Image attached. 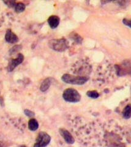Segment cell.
<instances>
[{
  "instance_id": "obj_4",
  "label": "cell",
  "mask_w": 131,
  "mask_h": 147,
  "mask_svg": "<svg viewBox=\"0 0 131 147\" xmlns=\"http://www.w3.org/2000/svg\"><path fill=\"white\" fill-rule=\"evenodd\" d=\"M62 98L66 102L75 103L80 100L81 96L76 90L73 88H67L63 92Z\"/></svg>"
},
{
  "instance_id": "obj_13",
  "label": "cell",
  "mask_w": 131,
  "mask_h": 147,
  "mask_svg": "<svg viewBox=\"0 0 131 147\" xmlns=\"http://www.w3.org/2000/svg\"><path fill=\"white\" fill-rule=\"evenodd\" d=\"M25 9V5L22 3H17L15 6V11L17 13L24 12Z\"/></svg>"
},
{
  "instance_id": "obj_5",
  "label": "cell",
  "mask_w": 131,
  "mask_h": 147,
  "mask_svg": "<svg viewBox=\"0 0 131 147\" xmlns=\"http://www.w3.org/2000/svg\"><path fill=\"white\" fill-rule=\"evenodd\" d=\"M51 141V137L46 132H40L33 147H46Z\"/></svg>"
},
{
  "instance_id": "obj_10",
  "label": "cell",
  "mask_w": 131,
  "mask_h": 147,
  "mask_svg": "<svg viewBox=\"0 0 131 147\" xmlns=\"http://www.w3.org/2000/svg\"><path fill=\"white\" fill-rule=\"evenodd\" d=\"M51 83H52V79L50 78H47V79H45L42 82L41 85L40 86V91L42 92L46 91L49 88V87L50 86Z\"/></svg>"
},
{
  "instance_id": "obj_2",
  "label": "cell",
  "mask_w": 131,
  "mask_h": 147,
  "mask_svg": "<svg viewBox=\"0 0 131 147\" xmlns=\"http://www.w3.org/2000/svg\"><path fill=\"white\" fill-rule=\"evenodd\" d=\"M61 80L68 84L82 85L85 84L89 80V77L77 76L69 74H66L62 76Z\"/></svg>"
},
{
  "instance_id": "obj_15",
  "label": "cell",
  "mask_w": 131,
  "mask_h": 147,
  "mask_svg": "<svg viewBox=\"0 0 131 147\" xmlns=\"http://www.w3.org/2000/svg\"><path fill=\"white\" fill-rule=\"evenodd\" d=\"M21 49V45H15L14 47H13L11 50H10V53L11 54H13L17 52H19V50H20Z\"/></svg>"
},
{
  "instance_id": "obj_14",
  "label": "cell",
  "mask_w": 131,
  "mask_h": 147,
  "mask_svg": "<svg viewBox=\"0 0 131 147\" xmlns=\"http://www.w3.org/2000/svg\"><path fill=\"white\" fill-rule=\"evenodd\" d=\"M87 95L89 98L93 99H96L99 97V94L96 91H89L87 93Z\"/></svg>"
},
{
  "instance_id": "obj_8",
  "label": "cell",
  "mask_w": 131,
  "mask_h": 147,
  "mask_svg": "<svg viewBox=\"0 0 131 147\" xmlns=\"http://www.w3.org/2000/svg\"><path fill=\"white\" fill-rule=\"evenodd\" d=\"M5 40L8 43L15 44L19 41V38L15 33H13L11 29H8L5 34Z\"/></svg>"
},
{
  "instance_id": "obj_17",
  "label": "cell",
  "mask_w": 131,
  "mask_h": 147,
  "mask_svg": "<svg viewBox=\"0 0 131 147\" xmlns=\"http://www.w3.org/2000/svg\"><path fill=\"white\" fill-rule=\"evenodd\" d=\"M4 3H5L9 7H15L16 4V2L15 1H4Z\"/></svg>"
},
{
  "instance_id": "obj_11",
  "label": "cell",
  "mask_w": 131,
  "mask_h": 147,
  "mask_svg": "<svg viewBox=\"0 0 131 147\" xmlns=\"http://www.w3.org/2000/svg\"><path fill=\"white\" fill-rule=\"evenodd\" d=\"M38 127L39 123L36 119L34 118L30 119V121H28V128L30 130L32 131H35L38 129Z\"/></svg>"
},
{
  "instance_id": "obj_9",
  "label": "cell",
  "mask_w": 131,
  "mask_h": 147,
  "mask_svg": "<svg viewBox=\"0 0 131 147\" xmlns=\"http://www.w3.org/2000/svg\"><path fill=\"white\" fill-rule=\"evenodd\" d=\"M48 23L51 28L55 29L58 27L60 24V18L56 16H52L48 18Z\"/></svg>"
},
{
  "instance_id": "obj_18",
  "label": "cell",
  "mask_w": 131,
  "mask_h": 147,
  "mask_svg": "<svg viewBox=\"0 0 131 147\" xmlns=\"http://www.w3.org/2000/svg\"><path fill=\"white\" fill-rule=\"evenodd\" d=\"M123 24H124L125 25L130 27V28H131V20H128V19H123Z\"/></svg>"
},
{
  "instance_id": "obj_7",
  "label": "cell",
  "mask_w": 131,
  "mask_h": 147,
  "mask_svg": "<svg viewBox=\"0 0 131 147\" xmlns=\"http://www.w3.org/2000/svg\"><path fill=\"white\" fill-rule=\"evenodd\" d=\"M60 134L64 139L65 142L68 144H73L75 142L74 137L72 136L71 133L64 128H61L59 130Z\"/></svg>"
},
{
  "instance_id": "obj_1",
  "label": "cell",
  "mask_w": 131,
  "mask_h": 147,
  "mask_svg": "<svg viewBox=\"0 0 131 147\" xmlns=\"http://www.w3.org/2000/svg\"><path fill=\"white\" fill-rule=\"evenodd\" d=\"M92 71V66L87 59H80L77 61L71 67L74 76L87 77Z\"/></svg>"
},
{
  "instance_id": "obj_16",
  "label": "cell",
  "mask_w": 131,
  "mask_h": 147,
  "mask_svg": "<svg viewBox=\"0 0 131 147\" xmlns=\"http://www.w3.org/2000/svg\"><path fill=\"white\" fill-rule=\"evenodd\" d=\"M24 113H25V114L26 115L27 117H30V118L33 117L35 115V114H34V113L33 112H32V111H31V110H30L28 109H25L24 110Z\"/></svg>"
},
{
  "instance_id": "obj_19",
  "label": "cell",
  "mask_w": 131,
  "mask_h": 147,
  "mask_svg": "<svg viewBox=\"0 0 131 147\" xmlns=\"http://www.w3.org/2000/svg\"><path fill=\"white\" fill-rule=\"evenodd\" d=\"M0 147H5V143L4 142H0Z\"/></svg>"
},
{
  "instance_id": "obj_12",
  "label": "cell",
  "mask_w": 131,
  "mask_h": 147,
  "mask_svg": "<svg viewBox=\"0 0 131 147\" xmlns=\"http://www.w3.org/2000/svg\"><path fill=\"white\" fill-rule=\"evenodd\" d=\"M123 115L126 119H129L131 117V105L130 104L124 108L123 112Z\"/></svg>"
},
{
  "instance_id": "obj_6",
  "label": "cell",
  "mask_w": 131,
  "mask_h": 147,
  "mask_svg": "<svg viewBox=\"0 0 131 147\" xmlns=\"http://www.w3.org/2000/svg\"><path fill=\"white\" fill-rule=\"evenodd\" d=\"M24 60V57L21 53L18 54V56L15 59H11L9 62L7 69L8 72H12L14 69L20 64Z\"/></svg>"
},
{
  "instance_id": "obj_20",
  "label": "cell",
  "mask_w": 131,
  "mask_h": 147,
  "mask_svg": "<svg viewBox=\"0 0 131 147\" xmlns=\"http://www.w3.org/2000/svg\"><path fill=\"white\" fill-rule=\"evenodd\" d=\"M20 147H27L26 145H21Z\"/></svg>"
},
{
  "instance_id": "obj_3",
  "label": "cell",
  "mask_w": 131,
  "mask_h": 147,
  "mask_svg": "<svg viewBox=\"0 0 131 147\" xmlns=\"http://www.w3.org/2000/svg\"><path fill=\"white\" fill-rule=\"evenodd\" d=\"M50 47L57 52H63L69 47V42L66 39H52L50 41Z\"/></svg>"
}]
</instances>
